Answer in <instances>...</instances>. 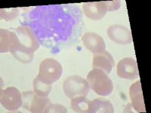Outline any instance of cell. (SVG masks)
Listing matches in <instances>:
<instances>
[{"label":"cell","instance_id":"obj_1","mask_svg":"<svg viewBox=\"0 0 151 113\" xmlns=\"http://www.w3.org/2000/svg\"><path fill=\"white\" fill-rule=\"evenodd\" d=\"M39 48L40 42L29 26H21L11 31L9 51L20 62L30 63Z\"/></svg>","mask_w":151,"mask_h":113},{"label":"cell","instance_id":"obj_2","mask_svg":"<svg viewBox=\"0 0 151 113\" xmlns=\"http://www.w3.org/2000/svg\"><path fill=\"white\" fill-rule=\"evenodd\" d=\"M89 87L98 95L103 97L109 96L113 91V83L111 79L101 69H93L87 75Z\"/></svg>","mask_w":151,"mask_h":113},{"label":"cell","instance_id":"obj_3","mask_svg":"<svg viewBox=\"0 0 151 113\" xmlns=\"http://www.w3.org/2000/svg\"><path fill=\"white\" fill-rule=\"evenodd\" d=\"M62 73L61 64L55 59L47 58L40 64L37 78L43 83L52 85L60 79Z\"/></svg>","mask_w":151,"mask_h":113},{"label":"cell","instance_id":"obj_4","mask_svg":"<svg viewBox=\"0 0 151 113\" xmlns=\"http://www.w3.org/2000/svg\"><path fill=\"white\" fill-rule=\"evenodd\" d=\"M88 81L79 75H70L64 80L63 89L66 96L70 99L77 97H86L89 92Z\"/></svg>","mask_w":151,"mask_h":113},{"label":"cell","instance_id":"obj_5","mask_svg":"<svg viewBox=\"0 0 151 113\" xmlns=\"http://www.w3.org/2000/svg\"><path fill=\"white\" fill-rule=\"evenodd\" d=\"M0 103L5 109L15 111L23 106L22 94L16 87H7L1 91Z\"/></svg>","mask_w":151,"mask_h":113},{"label":"cell","instance_id":"obj_6","mask_svg":"<svg viewBox=\"0 0 151 113\" xmlns=\"http://www.w3.org/2000/svg\"><path fill=\"white\" fill-rule=\"evenodd\" d=\"M116 72L119 77L128 80H135L139 77L137 62L132 57H125L119 62Z\"/></svg>","mask_w":151,"mask_h":113},{"label":"cell","instance_id":"obj_7","mask_svg":"<svg viewBox=\"0 0 151 113\" xmlns=\"http://www.w3.org/2000/svg\"><path fill=\"white\" fill-rule=\"evenodd\" d=\"M29 97L30 99L23 94V99H27V102H23V107L32 113L45 112L47 107L52 103L49 98L34 94L33 91H29Z\"/></svg>","mask_w":151,"mask_h":113},{"label":"cell","instance_id":"obj_8","mask_svg":"<svg viewBox=\"0 0 151 113\" xmlns=\"http://www.w3.org/2000/svg\"><path fill=\"white\" fill-rule=\"evenodd\" d=\"M107 35L113 41L119 45H127L132 42L131 30L122 25H112L107 29Z\"/></svg>","mask_w":151,"mask_h":113},{"label":"cell","instance_id":"obj_9","mask_svg":"<svg viewBox=\"0 0 151 113\" xmlns=\"http://www.w3.org/2000/svg\"><path fill=\"white\" fill-rule=\"evenodd\" d=\"M85 47L94 54H101L106 49L104 40L100 35L93 32L86 33L83 36Z\"/></svg>","mask_w":151,"mask_h":113},{"label":"cell","instance_id":"obj_10","mask_svg":"<svg viewBox=\"0 0 151 113\" xmlns=\"http://www.w3.org/2000/svg\"><path fill=\"white\" fill-rule=\"evenodd\" d=\"M83 9L86 17L93 21H99L108 11L104 2H86L83 4Z\"/></svg>","mask_w":151,"mask_h":113},{"label":"cell","instance_id":"obj_11","mask_svg":"<svg viewBox=\"0 0 151 113\" xmlns=\"http://www.w3.org/2000/svg\"><path fill=\"white\" fill-rule=\"evenodd\" d=\"M92 65L93 69H98L106 74H110L115 66V61L113 56L108 51H104L101 54H94Z\"/></svg>","mask_w":151,"mask_h":113},{"label":"cell","instance_id":"obj_12","mask_svg":"<svg viewBox=\"0 0 151 113\" xmlns=\"http://www.w3.org/2000/svg\"><path fill=\"white\" fill-rule=\"evenodd\" d=\"M129 95L132 99V106L137 112H145V105L144 102L142 88L140 81H137L131 85L129 88Z\"/></svg>","mask_w":151,"mask_h":113},{"label":"cell","instance_id":"obj_13","mask_svg":"<svg viewBox=\"0 0 151 113\" xmlns=\"http://www.w3.org/2000/svg\"><path fill=\"white\" fill-rule=\"evenodd\" d=\"M114 108L109 100L96 98L92 100L88 113H113Z\"/></svg>","mask_w":151,"mask_h":113},{"label":"cell","instance_id":"obj_14","mask_svg":"<svg viewBox=\"0 0 151 113\" xmlns=\"http://www.w3.org/2000/svg\"><path fill=\"white\" fill-rule=\"evenodd\" d=\"M91 100L87 99L86 97H77L71 99V109L75 112L88 113Z\"/></svg>","mask_w":151,"mask_h":113},{"label":"cell","instance_id":"obj_15","mask_svg":"<svg viewBox=\"0 0 151 113\" xmlns=\"http://www.w3.org/2000/svg\"><path fill=\"white\" fill-rule=\"evenodd\" d=\"M33 84L35 94H38L40 96L48 97V95L52 91V85L43 83L38 79L37 76L33 80Z\"/></svg>","mask_w":151,"mask_h":113},{"label":"cell","instance_id":"obj_16","mask_svg":"<svg viewBox=\"0 0 151 113\" xmlns=\"http://www.w3.org/2000/svg\"><path fill=\"white\" fill-rule=\"evenodd\" d=\"M11 41V31L2 29L0 30V52L6 53L9 51Z\"/></svg>","mask_w":151,"mask_h":113},{"label":"cell","instance_id":"obj_17","mask_svg":"<svg viewBox=\"0 0 151 113\" xmlns=\"http://www.w3.org/2000/svg\"><path fill=\"white\" fill-rule=\"evenodd\" d=\"M19 11L17 9H2L1 10V18L10 21V20H13L17 17Z\"/></svg>","mask_w":151,"mask_h":113},{"label":"cell","instance_id":"obj_18","mask_svg":"<svg viewBox=\"0 0 151 113\" xmlns=\"http://www.w3.org/2000/svg\"><path fill=\"white\" fill-rule=\"evenodd\" d=\"M67 113V109L64 107V106H61L60 104H53V103H51L49 106L46 108V109L45 110V113Z\"/></svg>","mask_w":151,"mask_h":113},{"label":"cell","instance_id":"obj_19","mask_svg":"<svg viewBox=\"0 0 151 113\" xmlns=\"http://www.w3.org/2000/svg\"><path fill=\"white\" fill-rule=\"evenodd\" d=\"M107 7V11H116L120 8V2L119 1H111V2H104Z\"/></svg>","mask_w":151,"mask_h":113},{"label":"cell","instance_id":"obj_20","mask_svg":"<svg viewBox=\"0 0 151 113\" xmlns=\"http://www.w3.org/2000/svg\"><path fill=\"white\" fill-rule=\"evenodd\" d=\"M132 104H131V103H129V104L126 106V107L124 109L123 112H132V111H131V110H132Z\"/></svg>","mask_w":151,"mask_h":113}]
</instances>
